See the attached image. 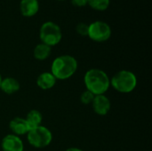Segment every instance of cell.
Returning a JSON list of instances; mask_svg holds the SVG:
<instances>
[{
  "label": "cell",
  "mask_w": 152,
  "mask_h": 151,
  "mask_svg": "<svg viewBox=\"0 0 152 151\" xmlns=\"http://www.w3.org/2000/svg\"><path fill=\"white\" fill-rule=\"evenodd\" d=\"M84 83L87 91L94 96L104 94L110 86V79L107 73L100 69H91L84 76Z\"/></svg>",
  "instance_id": "cell-1"
},
{
  "label": "cell",
  "mask_w": 152,
  "mask_h": 151,
  "mask_svg": "<svg viewBox=\"0 0 152 151\" xmlns=\"http://www.w3.org/2000/svg\"><path fill=\"white\" fill-rule=\"evenodd\" d=\"M77 69V61L71 55H61L56 57L51 66V73L56 80L70 78Z\"/></svg>",
  "instance_id": "cell-2"
},
{
  "label": "cell",
  "mask_w": 152,
  "mask_h": 151,
  "mask_svg": "<svg viewBox=\"0 0 152 151\" xmlns=\"http://www.w3.org/2000/svg\"><path fill=\"white\" fill-rule=\"evenodd\" d=\"M110 86L121 93H129L137 86V77L130 70H120L110 78Z\"/></svg>",
  "instance_id": "cell-3"
},
{
  "label": "cell",
  "mask_w": 152,
  "mask_h": 151,
  "mask_svg": "<svg viewBox=\"0 0 152 151\" xmlns=\"http://www.w3.org/2000/svg\"><path fill=\"white\" fill-rule=\"evenodd\" d=\"M27 140L32 147L36 149H43L49 146L52 142L53 133L47 127L39 125L29 130L27 134Z\"/></svg>",
  "instance_id": "cell-4"
},
{
  "label": "cell",
  "mask_w": 152,
  "mask_h": 151,
  "mask_svg": "<svg viewBox=\"0 0 152 151\" xmlns=\"http://www.w3.org/2000/svg\"><path fill=\"white\" fill-rule=\"evenodd\" d=\"M39 36L43 44L52 47L61 42L62 33L59 25L53 21H46L40 28Z\"/></svg>",
  "instance_id": "cell-5"
},
{
  "label": "cell",
  "mask_w": 152,
  "mask_h": 151,
  "mask_svg": "<svg viewBox=\"0 0 152 151\" xmlns=\"http://www.w3.org/2000/svg\"><path fill=\"white\" fill-rule=\"evenodd\" d=\"M87 36L93 41L105 42L111 36V28L108 23L104 21L97 20L89 24Z\"/></svg>",
  "instance_id": "cell-6"
},
{
  "label": "cell",
  "mask_w": 152,
  "mask_h": 151,
  "mask_svg": "<svg viewBox=\"0 0 152 151\" xmlns=\"http://www.w3.org/2000/svg\"><path fill=\"white\" fill-rule=\"evenodd\" d=\"M1 148L3 151H23L24 144L19 136L11 133L3 138Z\"/></svg>",
  "instance_id": "cell-7"
},
{
  "label": "cell",
  "mask_w": 152,
  "mask_h": 151,
  "mask_svg": "<svg viewBox=\"0 0 152 151\" xmlns=\"http://www.w3.org/2000/svg\"><path fill=\"white\" fill-rule=\"evenodd\" d=\"M92 106H93L94 111L97 115H99V116H105L110 110L111 104H110V99L106 95L101 94V95L94 96V101L92 102Z\"/></svg>",
  "instance_id": "cell-8"
},
{
  "label": "cell",
  "mask_w": 152,
  "mask_h": 151,
  "mask_svg": "<svg viewBox=\"0 0 152 151\" xmlns=\"http://www.w3.org/2000/svg\"><path fill=\"white\" fill-rule=\"evenodd\" d=\"M9 127L12 132V134L17 136H21L24 134H28L30 130L29 125H28L25 118L22 117H14L9 123Z\"/></svg>",
  "instance_id": "cell-9"
},
{
  "label": "cell",
  "mask_w": 152,
  "mask_h": 151,
  "mask_svg": "<svg viewBox=\"0 0 152 151\" xmlns=\"http://www.w3.org/2000/svg\"><path fill=\"white\" fill-rule=\"evenodd\" d=\"M20 9L23 16L32 17L39 10L38 0H21L20 4Z\"/></svg>",
  "instance_id": "cell-10"
},
{
  "label": "cell",
  "mask_w": 152,
  "mask_h": 151,
  "mask_svg": "<svg viewBox=\"0 0 152 151\" xmlns=\"http://www.w3.org/2000/svg\"><path fill=\"white\" fill-rule=\"evenodd\" d=\"M20 83L16 78L12 77L2 78L0 90H2L5 94L11 95V94L15 93L20 90Z\"/></svg>",
  "instance_id": "cell-11"
},
{
  "label": "cell",
  "mask_w": 152,
  "mask_h": 151,
  "mask_svg": "<svg viewBox=\"0 0 152 151\" xmlns=\"http://www.w3.org/2000/svg\"><path fill=\"white\" fill-rule=\"evenodd\" d=\"M56 81L51 72H43L37 78V85L42 90H49L55 85Z\"/></svg>",
  "instance_id": "cell-12"
},
{
  "label": "cell",
  "mask_w": 152,
  "mask_h": 151,
  "mask_svg": "<svg viewBox=\"0 0 152 151\" xmlns=\"http://www.w3.org/2000/svg\"><path fill=\"white\" fill-rule=\"evenodd\" d=\"M51 52H52V47L51 46H49V45H47L45 44L40 43L38 44H37L36 47L34 48L33 54H34V57H35L36 60L45 61L50 56Z\"/></svg>",
  "instance_id": "cell-13"
},
{
  "label": "cell",
  "mask_w": 152,
  "mask_h": 151,
  "mask_svg": "<svg viewBox=\"0 0 152 151\" xmlns=\"http://www.w3.org/2000/svg\"><path fill=\"white\" fill-rule=\"evenodd\" d=\"M25 120L27 121L30 129H32V128L41 125L42 120H43V116L40 111L37 110V109H32L27 114Z\"/></svg>",
  "instance_id": "cell-14"
},
{
  "label": "cell",
  "mask_w": 152,
  "mask_h": 151,
  "mask_svg": "<svg viewBox=\"0 0 152 151\" xmlns=\"http://www.w3.org/2000/svg\"><path fill=\"white\" fill-rule=\"evenodd\" d=\"M87 4L94 10L104 11L110 5V0H88Z\"/></svg>",
  "instance_id": "cell-15"
},
{
  "label": "cell",
  "mask_w": 152,
  "mask_h": 151,
  "mask_svg": "<svg viewBox=\"0 0 152 151\" xmlns=\"http://www.w3.org/2000/svg\"><path fill=\"white\" fill-rule=\"evenodd\" d=\"M94 95L91 92L86 90V91H84V92L81 93L80 101H81L83 104H85V105H89V104H92V102H93V101H94Z\"/></svg>",
  "instance_id": "cell-16"
},
{
  "label": "cell",
  "mask_w": 152,
  "mask_h": 151,
  "mask_svg": "<svg viewBox=\"0 0 152 151\" xmlns=\"http://www.w3.org/2000/svg\"><path fill=\"white\" fill-rule=\"evenodd\" d=\"M88 28H89V25H87L85 22H80L77 25L76 30L77 34H79L80 36H86L88 35Z\"/></svg>",
  "instance_id": "cell-17"
},
{
  "label": "cell",
  "mask_w": 152,
  "mask_h": 151,
  "mask_svg": "<svg viewBox=\"0 0 152 151\" xmlns=\"http://www.w3.org/2000/svg\"><path fill=\"white\" fill-rule=\"evenodd\" d=\"M88 0H71V3L73 5L77 7H84L87 4Z\"/></svg>",
  "instance_id": "cell-18"
},
{
  "label": "cell",
  "mask_w": 152,
  "mask_h": 151,
  "mask_svg": "<svg viewBox=\"0 0 152 151\" xmlns=\"http://www.w3.org/2000/svg\"><path fill=\"white\" fill-rule=\"evenodd\" d=\"M66 151H83L82 150L78 149V148H69Z\"/></svg>",
  "instance_id": "cell-19"
},
{
  "label": "cell",
  "mask_w": 152,
  "mask_h": 151,
  "mask_svg": "<svg viewBox=\"0 0 152 151\" xmlns=\"http://www.w3.org/2000/svg\"><path fill=\"white\" fill-rule=\"evenodd\" d=\"M1 81H2V77H1V75H0V85H1Z\"/></svg>",
  "instance_id": "cell-20"
},
{
  "label": "cell",
  "mask_w": 152,
  "mask_h": 151,
  "mask_svg": "<svg viewBox=\"0 0 152 151\" xmlns=\"http://www.w3.org/2000/svg\"><path fill=\"white\" fill-rule=\"evenodd\" d=\"M59 1H63V0H59Z\"/></svg>",
  "instance_id": "cell-21"
},
{
  "label": "cell",
  "mask_w": 152,
  "mask_h": 151,
  "mask_svg": "<svg viewBox=\"0 0 152 151\" xmlns=\"http://www.w3.org/2000/svg\"><path fill=\"white\" fill-rule=\"evenodd\" d=\"M23 151H25V150H23Z\"/></svg>",
  "instance_id": "cell-22"
}]
</instances>
